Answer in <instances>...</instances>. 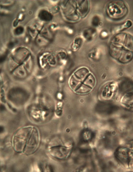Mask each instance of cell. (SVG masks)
Listing matches in <instances>:
<instances>
[{
	"label": "cell",
	"mask_w": 133,
	"mask_h": 172,
	"mask_svg": "<svg viewBox=\"0 0 133 172\" xmlns=\"http://www.w3.org/2000/svg\"><path fill=\"white\" fill-rule=\"evenodd\" d=\"M116 158L124 165H128L130 161L131 154L129 149L126 147H120L117 148L115 153Z\"/></svg>",
	"instance_id": "obj_4"
},
{
	"label": "cell",
	"mask_w": 133,
	"mask_h": 172,
	"mask_svg": "<svg viewBox=\"0 0 133 172\" xmlns=\"http://www.w3.org/2000/svg\"><path fill=\"white\" fill-rule=\"evenodd\" d=\"M24 29L23 27H19L16 28L15 30V34L17 35H19L22 33Z\"/></svg>",
	"instance_id": "obj_7"
},
{
	"label": "cell",
	"mask_w": 133,
	"mask_h": 172,
	"mask_svg": "<svg viewBox=\"0 0 133 172\" xmlns=\"http://www.w3.org/2000/svg\"><path fill=\"white\" fill-rule=\"evenodd\" d=\"M39 131L33 126L24 127L18 129L12 138V145L17 153L30 155L38 149L40 142Z\"/></svg>",
	"instance_id": "obj_1"
},
{
	"label": "cell",
	"mask_w": 133,
	"mask_h": 172,
	"mask_svg": "<svg viewBox=\"0 0 133 172\" xmlns=\"http://www.w3.org/2000/svg\"><path fill=\"white\" fill-rule=\"evenodd\" d=\"M99 22V19L97 17H95L92 20L93 24L94 25H97Z\"/></svg>",
	"instance_id": "obj_8"
},
{
	"label": "cell",
	"mask_w": 133,
	"mask_h": 172,
	"mask_svg": "<svg viewBox=\"0 0 133 172\" xmlns=\"http://www.w3.org/2000/svg\"><path fill=\"white\" fill-rule=\"evenodd\" d=\"M73 150L72 146H67L59 145L50 147L48 149L50 155L58 160H65L70 155Z\"/></svg>",
	"instance_id": "obj_2"
},
{
	"label": "cell",
	"mask_w": 133,
	"mask_h": 172,
	"mask_svg": "<svg viewBox=\"0 0 133 172\" xmlns=\"http://www.w3.org/2000/svg\"><path fill=\"white\" fill-rule=\"evenodd\" d=\"M93 135L92 132L89 130L84 131L83 133L82 138L84 141H87L90 140Z\"/></svg>",
	"instance_id": "obj_6"
},
{
	"label": "cell",
	"mask_w": 133,
	"mask_h": 172,
	"mask_svg": "<svg viewBox=\"0 0 133 172\" xmlns=\"http://www.w3.org/2000/svg\"><path fill=\"white\" fill-rule=\"evenodd\" d=\"M110 3L108 6L107 11L109 15L112 18H121L126 15L127 8L124 4L119 1Z\"/></svg>",
	"instance_id": "obj_3"
},
{
	"label": "cell",
	"mask_w": 133,
	"mask_h": 172,
	"mask_svg": "<svg viewBox=\"0 0 133 172\" xmlns=\"http://www.w3.org/2000/svg\"><path fill=\"white\" fill-rule=\"evenodd\" d=\"M39 17L41 19L45 21H50L52 18L51 14L45 10L41 11L39 14Z\"/></svg>",
	"instance_id": "obj_5"
}]
</instances>
